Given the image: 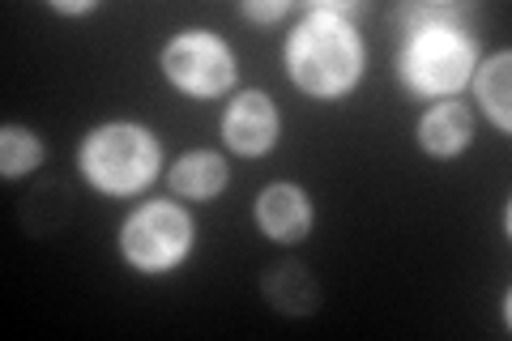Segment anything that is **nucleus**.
<instances>
[{"label": "nucleus", "mask_w": 512, "mask_h": 341, "mask_svg": "<svg viewBox=\"0 0 512 341\" xmlns=\"http://www.w3.org/2000/svg\"><path fill=\"white\" fill-rule=\"evenodd\" d=\"M355 5H325L312 18H303L299 30L286 43V69H291L295 86L312 99H342L355 90L363 73V43L346 13Z\"/></svg>", "instance_id": "obj_1"}, {"label": "nucleus", "mask_w": 512, "mask_h": 341, "mask_svg": "<svg viewBox=\"0 0 512 341\" xmlns=\"http://www.w3.org/2000/svg\"><path fill=\"white\" fill-rule=\"evenodd\" d=\"M158 158H163V150H158L154 133H146L141 124H103L82 141L77 167L99 192L128 197V192L154 180Z\"/></svg>", "instance_id": "obj_2"}, {"label": "nucleus", "mask_w": 512, "mask_h": 341, "mask_svg": "<svg viewBox=\"0 0 512 341\" xmlns=\"http://www.w3.org/2000/svg\"><path fill=\"white\" fill-rule=\"evenodd\" d=\"M474 39L461 26H419L402 47V77L414 94H457L474 73Z\"/></svg>", "instance_id": "obj_3"}, {"label": "nucleus", "mask_w": 512, "mask_h": 341, "mask_svg": "<svg viewBox=\"0 0 512 341\" xmlns=\"http://www.w3.org/2000/svg\"><path fill=\"white\" fill-rule=\"evenodd\" d=\"M124 261L141 273H167L188 256L192 248V218L180 205L154 201L141 205L120 231Z\"/></svg>", "instance_id": "obj_4"}, {"label": "nucleus", "mask_w": 512, "mask_h": 341, "mask_svg": "<svg viewBox=\"0 0 512 341\" xmlns=\"http://www.w3.org/2000/svg\"><path fill=\"white\" fill-rule=\"evenodd\" d=\"M163 73L192 99H218L235 81V56L210 30H184L163 47Z\"/></svg>", "instance_id": "obj_5"}, {"label": "nucleus", "mask_w": 512, "mask_h": 341, "mask_svg": "<svg viewBox=\"0 0 512 341\" xmlns=\"http://www.w3.org/2000/svg\"><path fill=\"white\" fill-rule=\"evenodd\" d=\"M222 137H227L231 150L244 154V158L269 154L274 150V141H278V111H274V103H269L261 90H244L227 107V116H222Z\"/></svg>", "instance_id": "obj_6"}, {"label": "nucleus", "mask_w": 512, "mask_h": 341, "mask_svg": "<svg viewBox=\"0 0 512 341\" xmlns=\"http://www.w3.org/2000/svg\"><path fill=\"white\" fill-rule=\"evenodd\" d=\"M256 222L274 243H299L312 231V201L295 184H269L256 201Z\"/></svg>", "instance_id": "obj_7"}, {"label": "nucleus", "mask_w": 512, "mask_h": 341, "mask_svg": "<svg viewBox=\"0 0 512 341\" xmlns=\"http://www.w3.org/2000/svg\"><path fill=\"white\" fill-rule=\"evenodd\" d=\"M470 133H474V124H470V111L461 103H440L419 120V145L436 158L461 154L470 145Z\"/></svg>", "instance_id": "obj_8"}, {"label": "nucleus", "mask_w": 512, "mask_h": 341, "mask_svg": "<svg viewBox=\"0 0 512 341\" xmlns=\"http://www.w3.org/2000/svg\"><path fill=\"white\" fill-rule=\"evenodd\" d=\"M171 188L188 201H214L227 188V162L214 150H192L171 167Z\"/></svg>", "instance_id": "obj_9"}, {"label": "nucleus", "mask_w": 512, "mask_h": 341, "mask_svg": "<svg viewBox=\"0 0 512 341\" xmlns=\"http://www.w3.org/2000/svg\"><path fill=\"white\" fill-rule=\"evenodd\" d=\"M478 103L487 107V116L495 120L500 133H512V52L491 56L474 77Z\"/></svg>", "instance_id": "obj_10"}, {"label": "nucleus", "mask_w": 512, "mask_h": 341, "mask_svg": "<svg viewBox=\"0 0 512 341\" xmlns=\"http://www.w3.org/2000/svg\"><path fill=\"white\" fill-rule=\"evenodd\" d=\"M39 162H43V145L30 128H18V124L0 128V171H5V180H18V175L35 171Z\"/></svg>", "instance_id": "obj_11"}, {"label": "nucleus", "mask_w": 512, "mask_h": 341, "mask_svg": "<svg viewBox=\"0 0 512 341\" xmlns=\"http://www.w3.org/2000/svg\"><path fill=\"white\" fill-rule=\"evenodd\" d=\"M286 9H291L286 0H274V5H256V0H248V5H244V13H248V18H256V22H274V18H282Z\"/></svg>", "instance_id": "obj_12"}, {"label": "nucleus", "mask_w": 512, "mask_h": 341, "mask_svg": "<svg viewBox=\"0 0 512 341\" xmlns=\"http://www.w3.org/2000/svg\"><path fill=\"white\" fill-rule=\"evenodd\" d=\"M52 9L56 13H90L94 0H52Z\"/></svg>", "instance_id": "obj_13"}]
</instances>
